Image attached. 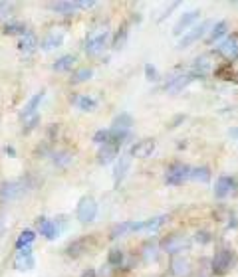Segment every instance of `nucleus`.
<instances>
[{
	"instance_id": "f257e3e1",
	"label": "nucleus",
	"mask_w": 238,
	"mask_h": 277,
	"mask_svg": "<svg viewBox=\"0 0 238 277\" xmlns=\"http://www.w3.org/2000/svg\"><path fill=\"white\" fill-rule=\"evenodd\" d=\"M76 216L81 224H89L95 220L97 216V202L91 198V196H83L78 204V210H76Z\"/></svg>"
},
{
	"instance_id": "f03ea898",
	"label": "nucleus",
	"mask_w": 238,
	"mask_h": 277,
	"mask_svg": "<svg viewBox=\"0 0 238 277\" xmlns=\"http://www.w3.org/2000/svg\"><path fill=\"white\" fill-rule=\"evenodd\" d=\"M189 176H191V166L181 164V162H175V164L169 166L165 180H167V184L177 186V184H183L185 180H189Z\"/></svg>"
},
{
	"instance_id": "7ed1b4c3",
	"label": "nucleus",
	"mask_w": 238,
	"mask_h": 277,
	"mask_svg": "<svg viewBox=\"0 0 238 277\" xmlns=\"http://www.w3.org/2000/svg\"><path fill=\"white\" fill-rule=\"evenodd\" d=\"M233 266V254L231 250H221L213 258V274L215 276H225Z\"/></svg>"
},
{
	"instance_id": "20e7f679",
	"label": "nucleus",
	"mask_w": 238,
	"mask_h": 277,
	"mask_svg": "<svg viewBox=\"0 0 238 277\" xmlns=\"http://www.w3.org/2000/svg\"><path fill=\"white\" fill-rule=\"evenodd\" d=\"M209 28H213V22L211 20H207V22H203L201 26H195L193 30H189L183 38H181V42H179V48H189L191 44H195L197 40H201L207 32H209Z\"/></svg>"
},
{
	"instance_id": "39448f33",
	"label": "nucleus",
	"mask_w": 238,
	"mask_h": 277,
	"mask_svg": "<svg viewBox=\"0 0 238 277\" xmlns=\"http://www.w3.org/2000/svg\"><path fill=\"white\" fill-rule=\"evenodd\" d=\"M189 240H187V236H183V234H173V236H169V238H165L163 240V250L167 252V254H179V252H183V250H187L189 248Z\"/></svg>"
},
{
	"instance_id": "423d86ee",
	"label": "nucleus",
	"mask_w": 238,
	"mask_h": 277,
	"mask_svg": "<svg viewBox=\"0 0 238 277\" xmlns=\"http://www.w3.org/2000/svg\"><path fill=\"white\" fill-rule=\"evenodd\" d=\"M26 190V184L22 180H10V182H4L0 186V198L2 200H14L18 196H22Z\"/></svg>"
},
{
	"instance_id": "0eeeda50",
	"label": "nucleus",
	"mask_w": 238,
	"mask_h": 277,
	"mask_svg": "<svg viewBox=\"0 0 238 277\" xmlns=\"http://www.w3.org/2000/svg\"><path fill=\"white\" fill-rule=\"evenodd\" d=\"M107 32L103 30V32H99V34H91L89 38H87V42H85V52H87V56H97L99 52H103V48H105V44H107Z\"/></svg>"
},
{
	"instance_id": "6e6552de",
	"label": "nucleus",
	"mask_w": 238,
	"mask_h": 277,
	"mask_svg": "<svg viewBox=\"0 0 238 277\" xmlns=\"http://www.w3.org/2000/svg\"><path fill=\"white\" fill-rule=\"evenodd\" d=\"M153 150H155V140H153V138H143V140H139V142H135V144L131 146L129 156H135V158H147V156L153 154Z\"/></svg>"
},
{
	"instance_id": "1a4fd4ad",
	"label": "nucleus",
	"mask_w": 238,
	"mask_h": 277,
	"mask_svg": "<svg viewBox=\"0 0 238 277\" xmlns=\"http://www.w3.org/2000/svg\"><path fill=\"white\" fill-rule=\"evenodd\" d=\"M221 56H225L227 60H237L238 58V36L237 34H233L231 38H227L221 46H219V50H217Z\"/></svg>"
},
{
	"instance_id": "9d476101",
	"label": "nucleus",
	"mask_w": 238,
	"mask_h": 277,
	"mask_svg": "<svg viewBox=\"0 0 238 277\" xmlns=\"http://www.w3.org/2000/svg\"><path fill=\"white\" fill-rule=\"evenodd\" d=\"M199 18H201V12H199V10H191V12L183 14V16L179 18V22L175 24V28H173V34H175V36H179V34L187 32V28H189V26H193V24H195Z\"/></svg>"
},
{
	"instance_id": "9b49d317",
	"label": "nucleus",
	"mask_w": 238,
	"mask_h": 277,
	"mask_svg": "<svg viewBox=\"0 0 238 277\" xmlns=\"http://www.w3.org/2000/svg\"><path fill=\"white\" fill-rule=\"evenodd\" d=\"M62 42H64V32H62V30H52V32H48V34L44 36V40H42L40 46H42L44 52H50V50L60 48Z\"/></svg>"
},
{
	"instance_id": "f8f14e48",
	"label": "nucleus",
	"mask_w": 238,
	"mask_h": 277,
	"mask_svg": "<svg viewBox=\"0 0 238 277\" xmlns=\"http://www.w3.org/2000/svg\"><path fill=\"white\" fill-rule=\"evenodd\" d=\"M201 75H197L195 71L193 73H187V75H179V77H175L171 83H167L165 85V89L167 91H171V93H177V91H181V89H185L189 83H193L195 79H199Z\"/></svg>"
},
{
	"instance_id": "ddd939ff",
	"label": "nucleus",
	"mask_w": 238,
	"mask_h": 277,
	"mask_svg": "<svg viewBox=\"0 0 238 277\" xmlns=\"http://www.w3.org/2000/svg\"><path fill=\"white\" fill-rule=\"evenodd\" d=\"M169 218L167 216H159V218H151V220H143V222H133V232H155L159 230Z\"/></svg>"
},
{
	"instance_id": "4468645a",
	"label": "nucleus",
	"mask_w": 238,
	"mask_h": 277,
	"mask_svg": "<svg viewBox=\"0 0 238 277\" xmlns=\"http://www.w3.org/2000/svg\"><path fill=\"white\" fill-rule=\"evenodd\" d=\"M171 274L175 277H187L191 274V262L183 256H175L171 262Z\"/></svg>"
},
{
	"instance_id": "2eb2a0df",
	"label": "nucleus",
	"mask_w": 238,
	"mask_h": 277,
	"mask_svg": "<svg viewBox=\"0 0 238 277\" xmlns=\"http://www.w3.org/2000/svg\"><path fill=\"white\" fill-rule=\"evenodd\" d=\"M14 266H16V270H20V272L32 270V268L36 266V262H34V258H32V250H30V246L20 250V254H18V258H16V262H14Z\"/></svg>"
},
{
	"instance_id": "dca6fc26",
	"label": "nucleus",
	"mask_w": 238,
	"mask_h": 277,
	"mask_svg": "<svg viewBox=\"0 0 238 277\" xmlns=\"http://www.w3.org/2000/svg\"><path fill=\"white\" fill-rule=\"evenodd\" d=\"M36 226H38L40 234L46 236V240H56L58 234H60L56 222H50V220H46V218H38V220H36Z\"/></svg>"
},
{
	"instance_id": "f3484780",
	"label": "nucleus",
	"mask_w": 238,
	"mask_h": 277,
	"mask_svg": "<svg viewBox=\"0 0 238 277\" xmlns=\"http://www.w3.org/2000/svg\"><path fill=\"white\" fill-rule=\"evenodd\" d=\"M235 188V180L231 176H221L217 180V186H215V196L217 198H227Z\"/></svg>"
},
{
	"instance_id": "a211bd4d",
	"label": "nucleus",
	"mask_w": 238,
	"mask_h": 277,
	"mask_svg": "<svg viewBox=\"0 0 238 277\" xmlns=\"http://www.w3.org/2000/svg\"><path fill=\"white\" fill-rule=\"evenodd\" d=\"M117 154H119V148H117V146H113V144H103L101 150H99V154H97V162L105 166V164H109L111 160H115Z\"/></svg>"
},
{
	"instance_id": "6ab92c4d",
	"label": "nucleus",
	"mask_w": 238,
	"mask_h": 277,
	"mask_svg": "<svg viewBox=\"0 0 238 277\" xmlns=\"http://www.w3.org/2000/svg\"><path fill=\"white\" fill-rule=\"evenodd\" d=\"M18 48H20V52H24V54H32V52L38 48V38H36L32 32H26V34L20 38Z\"/></svg>"
},
{
	"instance_id": "aec40b11",
	"label": "nucleus",
	"mask_w": 238,
	"mask_h": 277,
	"mask_svg": "<svg viewBox=\"0 0 238 277\" xmlns=\"http://www.w3.org/2000/svg\"><path fill=\"white\" fill-rule=\"evenodd\" d=\"M129 166H131V156H129V154L119 156V162H117V166H115V182H121V180L125 178Z\"/></svg>"
},
{
	"instance_id": "412c9836",
	"label": "nucleus",
	"mask_w": 238,
	"mask_h": 277,
	"mask_svg": "<svg viewBox=\"0 0 238 277\" xmlns=\"http://www.w3.org/2000/svg\"><path fill=\"white\" fill-rule=\"evenodd\" d=\"M42 99H44V91L36 93V95L24 105V109H22V119H24V117H30V115H36V109H38V105L42 103Z\"/></svg>"
},
{
	"instance_id": "4be33fe9",
	"label": "nucleus",
	"mask_w": 238,
	"mask_h": 277,
	"mask_svg": "<svg viewBox=\"0 0 238 277\" xmlns=\"http://www.w3.org/2000/svg\"><path fill=\"white\" fill-rule=\"evenodd\" d=\"M85 248H87V240L83 238V240H76V242H72L68 248H66V254L70 256V258H79L83 252H85Z\"/></svg>"
},
{
	"instance_id": "5701e85b",
	"label": "nucleus",
	"mask_w": 238,
	"mask_h": 277,
	"mask_svg": "<svg viewBox=\"0 0 238 277\" xmlns=\"http://www.w3.org/2000/svg\"><path fill=\"white\" fill-rule=\"evenodd\" d=\"M227 30H229V24H227L225 20H223V22H217V24L213 26V30H211V34H209L207 42H209V44H213V42L221 40V38L227 34Z\"/></svg>"
},
{
	"instance_id": "b1692460",
	"label": "nucleus",
	"mask_w": 238,
	"mask_h": 277,
	"mask_svg": "<svg viewBox=\"0 0 238 277\" xmlns=\"http://www.w3.org/2000/svg\"><path fill=\"white\" fill-rule=\"evenodd\" d=\"M91 77H93V69H91V68H79V69L74 71V75L70 77V81H72L74 85H78V83H83V81H87V79H91Z\"/></svg>"
},
{
	"instance_id": "393cba45",
	"label": "nucleus",
	"mask_w": 238,
	"mask_h": 277,
	"mask_svg": "<svg viewBox=\"0 0 238 277\" xmlns=\"http://www.w3.org/2000/svg\"><path fill=\"white\" fill-rule=\"evenodd\" d=\"M74 64H76L74 56H62L60 60L54 62V71H68L74 68Z\"/></svg>"
},
{
	"instance_id": "a878e982",
	"label": "nucleus",
	"mask_w": 238,
	"mask_h": 277,
	"mask_svg": "<svg viewBox=\"0 0 238 277\" xmlns=\"http://www.w3.org/2000/svg\"><path fill=\"white\" fill-rule=\"evenodd\" d=\"M133 125V117L129 113H121L113 119V129H119V131H127L129 127Z\"/></svg>"
},
{
	"instance_id": "bb28decb",
	"label": "nucleus",
	"mask_w": 238,
	"mask_h": 277,
	"mask_svg": "<svg viewBox=\"0 0 238 277\" xmlns=\"http://www.w3.org/2000/svg\"><path fill=\"white\" fill-rule=\"evenodd\" d=\"M191 180H197V182H209L211 180V170L207 166H197V168H191Z\"/></svg>"
},
{
	"instance_id": "cd10ccee",
	"label": "nucleus",
	"mask_w": 238,
	"mask_h": 277,
	"mask_svg": "<svg viewBox=\"0 0 238 277\" xmlns=\"http://www.w3.org/2000/svg\"><path fill=\"white\" fill-rule=\"evenodd\" d=\"M129 232H133V222H123V224H117V226L111 230L109 238H111V240H115V238H121V236L129 234Z\"/></svg>"
},
{
	"instance_id": "c85d7f7f",
	"label": "nucleus",
	"mask_w": 238,
	"mask_h": 277,
	"mask_svg": "<svg viewBox=\"0 0 238 277\" xmlns=\"http://www.w3.org/2000/svg\"><path fill=\"white\" fill-rule=\"evenodd\" d=\"M52 8H54V12H58V14L70 16V14L76 10V2H56Z\"/></svg>"
},
{
	"instance_id": "c756f323",
	"label": "nucleus",
	"mask_w": 238,
	"mask_h": 277,
	"mask_svg": "<svg viewBox=\"0 0 238 277\" xmlns=\"http://www.w3.org/2000/svg\"><path fill=\"white\" fill-rule=\"evenodd\" d=\"M76 103H78V107H79L81 111H93V109H95V105H97V101H95L93 97H87V95L78 97V99H76Z\"/></svg>"
},
{
	"instance_id": "7c9ffc66",
	"label": "nucleus",
	"mask_w": 238,
	"mask_h": 277,
	"mask_svg": "<svg viewBox=\"0 0 238 277\" xmlns=\"http://www.w3.org/2000/svg\"><path fill=\"white\" fill-rule=\"evenodd\" d=\"M125 42H127V26L123 24V26L119 28V32L115 34V38H113V48H115V50H121V48L125 46Z\"/></svg>"
},
{
	"instance_id": "2f4dec72",
	"label": "nucleus",
	"mask_w": 238,
	"mask_h": 277,
	"mask_svg": "<svg viewBox=\"0 0 238 277\" xmlns=\"http://www.w3.org/2000/svg\"><path fill=\"white\" fill-rule=\"evenodd\" d=\"M209 68H211V62H209V58H207V56H201V58H197V60H195V73H197V75L207 73V71H209Z\"/></svg>"
},
{
	"instance_id": "473e14b6",
	"label": "nucleus",
	"mask_w": 238,
	"mask_h": 277,
	"mask_svg": "<svg viewBox=\"0 0 238 277\" xmlns=\"http://www.w3.org/2000/svg\"><path fill=\"white\" fill-rule=\"evenodd\" d=\"M34 238H36V236H34V232H32V230H26V232H22V234H20V238H18V242H16V248H18V250H22V248H28V246L34 242Z\"/></svg>"
},
{
	"instance_id": "72a5a7b5",
	"label": "nucleus",
	"mask_w": 238,
	"mask_h": 277,
	"mask_svg": "<svg viewBox=\"0 0 238 277\" xmlns=\"http://www.w3.org/2000/svg\"><path fill=\"white\" fill-rule=\"evenodd\" d=\"M70 162H72V154H70V152L62 150V152H56V154H54V164L66 166V164H70Z\"/></svg>"
},
{
	"instance_id": "f704fd0d",
	"label": "nucleus",
	"mask_w": 238,
	"mask_h": 277,
	"mask_svg": "<svg viewBox=\"0 0 238 277\" xmlns=\"http://www.w3.org/2000/svg\"><path fill=\"white\" fill-rule=\"evenodd\" d=\"M4 34H6V36H14V34H20V36H24V34H26V28H24L22 24H6V28H4Z\"/></svg>"
},
{
	"instance_id": "c9c22d12",
	"label": "nucleus",
	"mask_w": 238,
	"mask_h": 277,
	"mask_svg": "<svg viewBox=\"0 0 238 277\" xmlns=\"http://www.w3.org/2000/svg\"><path fill=\"white\" fill-rule=\"evenodd\" d=\"M38 123H40V115H38V113H36V115H30V117H24V131H26V133L32 131Z\"/></svg>"
},
{
	"instance_id": "e433bc0d",
	"label": "nucleus",
	"mask_w": 238,
	"mask_h": 277,
	"mask_svg": "<svg viewBox=\"0 0 238 277\" xmlns=\"http://www.w3.org/2000/svg\"><path fill=\"white\" fill-rule=\"evenodd\" d=\"M107 260H109L111 266H121V264H123V252H121V250H111Z\"/></svg>"
},
{
	"instance_id": "4c0bfd02",
	"label": "nucleus",
	"mask_w": 238,
	"mask_h": 277,
	"mask_svg": "<svg viewBox=\"0 0 238 277\" xmlns=\"http://www.w3.org/2000/svg\"><path fill=\"white\" fill-rule=\"evenodd\" d=\"M107 140H109V131L107 129H99L95 135H93V142H97V144H107Z\"/></svg>"
},
{
	"instance_id": "58836bf2",
	"label": "nucleus",
	"mask_w": 238,
	"mask_h": 277,
	"mask_svg": "<svg viewBox=\"0 0 238 277\" xmlns=\"http://www.w3.org/2000/svg\"><path fill=\"white\" fill-rule=\"evenodd\" d=\"M145 77L149 81H157L159 79V73H157V68L151 66V64H145Z\"/></svg>"
},
{
	"instance_id": "ea45409f",
	"label": "nucleus",
	"mask_w": 238,
	"mask_h": 277,
	"mask_svg": "<svg viewBox=\"0 0 238 277\" xmlns=\"http://www.w3.org/2000/svg\"><path fill=\"white\" fill-rule=\"evenodd\" d=\"M155 252H157V246H155V244H147V246H145V252H143V260H145V262L155 260V258H157Z\"/></svg>"
},
{
	"instance_id": "a19ab883",
	"label": "nucleus",
	"mask_w": 238,
	"mask_h": 277,
	"mask_svg": "<svg viewBox=\"0 0 238 277\" xmlns=\"http://www.w3.org/2000/svg\"><path fill=\"white\" fill-rule=\"evenodd\" d=\"M10 4H6V2H0V18H6V16H10Z\"/></svg>"
},
{
	"instance_id": "79ce46f5",
	"label": "nucleus",
	"mask_w": 238,
	"mask_h": 277,
	"mask_svg": "<svg viewBox=\"0 0 238 277\" xmlns=\"http://www.w3.org/2000/svg\"><path fill=\"white\" fill-rule=\"evenodd\" d=\"M197 242L207 244V242H211V238H209V234H207V232H199V234H197Z\"/></svg>"
},
{
	"instance_id": "37998d69",
	"label": "nucleus",
	"mask_w": 238,
	"mask_h": 277,
	"mask_svg": "<svg viewBox=\"0 0 238 277\" xmlns=\"http://www.w3.org/2000/svg\"><path fill=\"white\" fill-rule=\"evenodd\" d=\"M93 6H95L93 0H89V2H85V0L83 2H76V8H93Z\"/></svg>"
},
{
	"instance_id": "c03bdc74",
	"label": "nucleus",
	"mask_w": 238,
	"mask_h": 277,
	"mask_svg": "<svg viewBox=\"0 0 238 277\" xmlns=\"http://www.w3.org/2000/svg\"><path fill=\"white\" fill-rule=\"evenodd\" d=\"M229 137H233L235 140H238V127H233V129H229Z\"/></svg>"
},
{
	"instance_id": "a18cd8bd",
	"label": "nucleus",
	"mask_w": 238,
	"mask_h": 277,
	"mask_svg": "<svg viewBox=\"0 0 238 277\" xmlns=\"http://www.w3.org/2000/svg\"><path fill=\"white\" fill-rule=\"evenodd\" d=\"M81 277H97V276H95V270H87V272H83Z\"/></svg>"
}]
</instances>
